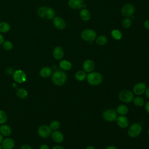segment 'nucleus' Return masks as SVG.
Returning <instances> with one entry per match:
<instances>
[{"instance_id": "nucleus-1", "label": "nucleus", "mask_w": 149, "mask_h": 149, "mask_svg": "<svg viewBox=\"0 0 149 149\" xmlns=\"http://www.w3.org/2000/svg\"><path fill=\"white\" fill-rule=\"evenodd\" d=\"M68 76L66 72L61 69H57L53 72L51 75L52 83L56 86L64 85L67 81Z\"/></svg>"}, {"instance_id": "nucleus-2", "label": "nucleus", "mask_w": 149, "mask_h": 149, "mask_svg": "<svg viewBox=\"0 0 149 149\" xmlns=\"http://www.w3.org/2000/svg\"><path fill=\"white\" fill-rule=\"evenodd\" d=\"M37 15L41 19L52 20L55 16V11L51 7L41 6L37 9Z\"/></svg>"}, {"instance_id": "nucleus-3", "label": "nucleus", "mask_w": 149, "mask_h": 149, "mask_svg": "<svg viewBox=\"0 0 149 149\" xmlns=\"http://www.w3.org/2000/svg\"><path fill=\"white\" fill-rule=\"evenodd\" d=\"M86 81L90 86H97L102 83L103 81V76L100 72L93 71L87 73Z\"/></svg>"}, {"instance_id": "nucleus-4", "label": "nucleus", "mask_w": 149, "mask_h": 149, "mask_svg": "<svg viewBox=\"0 0 149 149\" xmlns=\"http://www.w3.org/2000/svg\"><path fill=\"white\" fill-rule=\"evenodd\" d=\"M142 126L140 123L135 122L128 126L127 133L130 138L134 139L139 137L142 133Z\"/></svg>"}, {"instance_id": "nucleus-5", "label": "nucleus", "mask_w": 149, "mask_h": 149, "mask_svg": "<svg viewBox=\"0 0 149 149\" xmlns=\"http://www.w3.org/2000/svg\"><path fill=\"white\" fill-rule=\"evenodd\" d=\"M134 97V94H133V91L127 89L122 90L118 94L119 100L125 104L132 102Z\"/></svg>"}, {"instance_id": "nucleus-6", "label": "nucleus", "mask_w": 149, "mask_h": 149, "mask_svg": "<svg viewBox=\"0 0 149 149\" xmlns=\"http://www.w3.org/2000/svg\"><path fill=\"white\" fill-rule=\"evenodd\" d=\"M97 36L96 31L91 29H86L83 30L80 34L81 39L89 42L95 41Z\"/></svg>"}, {"instance_id": "nucleus-7", "label": "nucleus", "mask_w": 149, "mask_h": 149, "mask_svg": "<svg viewBox=\"0 0 149 149\" xmlns=\"http://www.w3.org/2000/svg\"><path fill=\"white\" fill-rule=\"evenodd\" d=\"M118 114L115 109L112 108H108L104 110L102 113L103 119L108 122H113L116 120Z\"/></svg>"}, {"instance_id": "nucleus-8", "label": "nucleus", "mask_w": 149, "mask_h": 149, "mask_svg": "<svg viewBox=\"0 0 149 149\" xmlns=\"http://www.w3.org/2000/svg\"><path fill=\"white\" fill-rule=\"evenodd\" d=\"M13 80L19 84H22L27 81V77L26 73L22 69L15 70L12 74Z\"/></svg>"}, {"instance_id": "nucleus-9", "label": "nucleus", "mask_w": 149, "mask_h": 149, "mask_svg": "<svg viewBox=\"0 0 149 149\" xmlns=\"http://www.w3.org/2000/svg\"><path fill=\"white\" fill-rule=\"evenodd\" d=\"M136 11V8L134 5L132 3H127L122 7L121 13L125 17H131L134 15Z\"/></svg>"}, {"instance_id": "nucleus-10", "label": "nucleus", "mask_w": 149, "mask_h": 149, "mask_svg": "<svg viewBox=\"0 0 149 149\" xmlns=\"http://www.w3.org/2000/svg\"><path fill=\"white\" fill-rule=\"evenodd\" d=\"M52 130L50 129L49 125H42L40 126L37 129V134L38 135L43 139L48 138L51 136Z\"/></svg>"}, {"instance_id": "nucleus-11", "label": "nucleus", "mask_w": 149, "mask_h": 149, "mask_svg": "<svg viewBox=\"0 0 149 149\" xmlns=\"http://www.w3.org/2000/svg\"><path fill=\"white\" fill-rule=\"evenodd\" d=\"M52 23L54 27L59 30H63L66 27V22L61 17L55 16L52 19Z\"/></svg>"}, {"instance_id": "nucleus-12", "label": "nucleus", "mask_w": 149, "mask_h": 149, "mask_svg": "<svg viewBox=\"0 0 149 149\" xmlns=\"http://www.w3.org/2000/svg\"><path fill=\"white\" fill-rule=\"evenodd\" d=\"M146 88L147 86L144 82H138L133 86L132 91L136 95H141L144 94Z\"/></svg>"}, {"instance_id": "nucleus-13", "label": "nucleus", "mask_w": 149, "mask_h": 149, "mask_svg": "<svg viewBox=\"0 0 149 149\" xmlns=\"http://www.w3.org/2000/svg\"><path fill=\"white\" fill-rule=\"evenodd\" d=\"M115 122L116 125L121 129H126L129 126V120L126 115H118Z\"/></svg>"}, {"instance_id": "nucleus-14", "label": "nucleus", "mask_w": 149, "mask_h": 149, "mask_svg": "<svg viewBox=\"0 0 149 149\" xmlns=\"http://www.w3.org/2000/svg\"><path fill=\"white\" fill-rule=\"evenodd\" d=\"M69 6L74 10L86 8V5L83 0H68Z\"/></svg>"}, {"instance_id": "nucleus-15", "label": "nucleus", "mask_w": 149, "mask_h": 149, "mask_svg": "<svg viewBox=\"0 0 149 149\" xmlns=\"http://www.w3.org/2000/svg\"><path fill=\"white\" fill-rule=\"evenodd\" d=\"M95 67V64L94 62L90 59H86L82 65L83 70L86 72L87 73H90L94 71Z\"/></svg>"}, {"instance_id": "nucleus-16", "label": "nucleus", "mask_w": 149, "mask_h": 149, "mask_svg": "<svg viewBox=\"0 0 149 149\" xmlns=\"http://www.w3.org/2000/svg\"><path fill=\"white\" fill-rule=\"evenodd\" d=\"M52 140L56 143H61L63 141L65 137L63 133L59 130H54L52 132L51 134Z\"/></svg>"}, {"instance_id": "nucleus-17", "label": "nucleus", "mask_w": 149, "mask_h": 149, "mask_svg": "<svg viewBox=\"0 0 149 149\" xmlns=\"http://www.w3.org/2000/svg\"><path fill=\"white\" fill-rule=\"evenodd\" d=\"M52 56L56 61H61L64 56V50L61 46H56L52 51Z\"/></svg>"}, {"instance_id": "nucleus-18", "label": "nucleus", "mask_w": 149, "mask_h": 149, "mask_svg": "<svg viewBox=\"0 0 149 149\" xmlns=\"http://www.w3.org/2000/svg\"><path fill=\"white\" fill-rule=\"evenodd\" d=\"M1 145L3 149H13L15 146V142L13 139L6 137L3 139Z\"/></svg>"}, {"instance_id": "nucleus-19", "label": "nucleus", "mask_w": 149, "mask_h": 149, "mask_svg": "<svg viewBox=\"0 0 149 149\" xmlns=\"http://www.w3.org/2000/svg\"><path fill=\"white\" fill-rule=\"evenodd\" d=\"M72 63L66 60V59H61V61H59V67L60 68V69L66 72V71H69L72 68Z\"/></svg>"}, {"instance_id": "nucleus-20", "label": "nucleus", "mask_w": 149, "mask_h": 149, "mask_svg": "<svg viewBox=\"0 0 149 149\" xmlns=\"http://www.w3.org/2000/svg\"><path fill=\"white\" fill-rule=\"evenodd\" d=\"M53 73L52 69L49 66H44L40 70V75L42 78H48L51 76Z\"/></svg>"}, {"instance_id": "nucleus-21", "label": "nucleus", "mask_w": 149, "mask_h": 149, "mask_svg": "<svg viewBox=\"0 0 149 149\" xmlns=\"http://www.w3.org/2000/svg\"><path fill=\"white\" fill-rule=\"evenodd\" d=\"M79 16L80 19L82 20L84 22H87L90 20L91 17V14L90 11L88 9L86 8H82L80 10Z\"/></svg>"}, {"instance_id": "nucleus-22", "label": "nucleus", "mask_w": 149, "mask_h": 149, "mask_svg": "<svg viewBox=\"0 0 149 149\" xmlns=\"http://www.w3.org/2000/svg\"><path fill=\"white\" fill-rule=\"evenodd\" d=\"M12 129L10 126L5 123L1 125L0 126V133L5 137H9L12 133Z\"/></svg>"}, {"instance_id": "nucleus-23", "label": "nucleus", "mask_w": 149, "mask_h": 149, "mask_svg": "<svg viewBox=\"0 0 149 149\" xmlns=\"http://www.w3.org/2000/svg\"><path fill=\"white\" fill-rule=\"evenodd\" d=\"M115 110L119 115H126L129 112L128 107L123 104L118 105Z\"/></svg>"}, {"instance_id": "nucleus-24", "label": "nucleus", "mask_w": 149, "mask_h": 149, "mask_svg": "<svg viewBox=\"0 0 149 149\" xmlns=\"http://www.w3.org/2000/svg\"><path fill=\"white\" fill-rule=\"evenodd\" d=\"M133 103L134 106L137 107H142L145 104V100L141 95H136L133 100Z\"/></svg>"}, {"instance_id": "nucleus-25", "label": "nucleus", "mask_w": 149, "mask_h": 149, "mask_svg": "<svg viewBox=\"0 0 149 149\" xmlns=\"http://www.w3.org/2000/svg\"><path fill=\"white\" fill-rule=\"evenodd\" d=\"M87 73L83 70H79L74 74V78L78 81H83L86 80Z\"/></svg>"}, {"instance_id": "nucleus-26", "label": "nucleus", "mask_w": 149, "mask_h": 149, "mask_svg": "<svg viewBox=\"0 0 149 149\" xmlns=\"http://www.w3.org/2000/svg\"><path fill=\"white\" fill-rule=\"evenodd\" d=\"M11 29L10 24L5 21L0 22V33L2 34H5L8 33Z\"/></svg>"}, {"instance_id": "nucleus-27", "label": "nucleus", "mask_w": 149, "mask_h": 149, "mask_svg": "<svg viewBox=\"0 0 149 149\" xmlns=\"http://www.w3.org/2000/svg\"><path fill=\"white\" fill-rule=\"evenodd\" d=\"M16 94L17 97L20 99H26L27 98L29 93L27 90H26L24 88L20 87L17 90L16 92Z\"/></svg>"}, {"instance_id": "nucleus-28", "label": "nucleus", "mask_w": 149, "mask_h": 149, "mask_svg": "<svg viewBox=\"0 0 149 149\" xmlns=\"http://www.w3.org/2000/svg\"><path fill=\"white\" fill-rule=\"evenodd\" d=\"M95 41L97 45L100 46H103L107 44V43L108 42V38L104 35H100L97 36Z\"/></svg>"}, {"instance_id": "nucleus-29", "label": "nucleus", "mask_w": 149, "mask_h": 149, "mask_svg": "<svg viewBox=\"0 0 149 149\" xmlns=\"http://www.w3.org/2000/svg\"><path fill=\"white\" fill-rule=\"evenodd\" d=\"M111 35L112 37L115 40H120L122 38V33L121 32L120 30L118 29H113L111 31Z\"/></svg>"}, {"instance_id": "nucleus-30", "label": "nucleus", "mask_w": 149, "mask_h": 149, "mask_svg": "<svg viewBox=\"0 0 149 149\" xmlns=\"http://www.w3.org/2000/svg\"><path fill=\"white\" fill-rule=\"evenodd\" d=\"M3 49L7 51H11L13 48V44L10 40H5L2 44Z\"/></svg>"}, {"instance_id": "nucleus-31", "label": "nucleus", "mask_w": 149, "mask_h": 149, "mask_svg": "<svg viewBox=\"0 0 149 149\" xmlns=\"http://www.w3.org/2000/svg\"><path fill=\"white\" fill-rule=\"evenodd\" d=\"M49 126L50 129L52 130V131L57 130H59V129L60 128L61 123L59 122V121L57 120H54L50 122Z\"/></svg>"}, {"instance_id": "nucleus-32", "label": "nucleus", "mask_w": 149, "mask_h": 149, "mask_svg": "<svg viewBox=\"0 0 149 149\" xmlns=\"http://www.w3.org/2000/svg\"><path fill=\"white\" fill-rule=\"evenodd\" d=\"M122 25L125 29H129L132 25V20L130 17H125L122 22Z\"/></svg>"}, {"instance_id": "nucleus-33", "label": "nucleus", "mask_w": 149, "mask_h": 149, "mask_svg": "<svg viewBox=\"0 0 149 149\" xmlns=\"http://www.w3.org/2000/svg\"><path fill=\"white\" fill-rule=\"evenodd\" d=\"M8 120V115L2 109H0V125L5 123Z\"/></svg>"}, {"instance_id": "nucleus-34", "label": "nucleus", "mask_w": 149, "mask_h": 149, "mask_svg": "<svg viewBox=\"0 0 149 149\" xmlns=\"http://www.w3.org/2000/svg\"><path fill=\"white\" fill-rule=\"evenodd\" d=\"M19 149H33L32 147L27 144H24L23 145H22L20 147Z\"/></svg>"}, {"instance_id": "nucleus-35", "label": "nucleus", "mask_w": 149, "mask_h": 149, "mask_svg": "<svg viewBox=\"0 0 149 149\" xmlns=\"http://www.w3.org/2000/svg\"><path fill=\"white\" fill-rule=\"evenodd\" d=\"M15 70L13 69V68L12 67H8L7 69H6V73L8 74H13V72H14Z\"/></svg>"}, {"instance_id": "nucleus-36", "label": "nucleus", "mask_w": 149, "mask_h": 149, "mask_svg": "<svg viewBox=\"0 0 149 149\" xmlns=\"http://www.w3.org/2000/svg\"><path fill=\"white\" fill-rule=\"evenodd\" d=\"M144 109L146 112L149 114V100H148L147 102H145L144 104Z\"/></svg>"}, {"instance_id": "nucleus-37", "label": "nucleus", "mask_w": 149, "mask_h": 149, "mask_svg": "<svg viewBox=\"0 0 149 149\" xmlns=\"http://www.w3.org/2000/svg\"><path fill=\"white\" fill-rule=\"evenodd\" d=\"M143 26L146 29L149 30V19H147L144 21L143 23Z\"/></svg>"}, {"instance_id": "nucleus-38", "label": "nucleus", "mask_w": 149, "mask_h": 149, "mask_svg": "<svg viewBox=\"0 0 149 149\" xmlns=\"http://www.w3.org/2000/svg\"><path fill=\"white\" fill-rule=\"evenodd\" d=\"M39 149H50L49 146L46 144H41L40 147H39Z\"/></svg>"}, {"instance_id": "nucleus-39", "label": "nucleus", "mask_w": 149, "mask_h": 149, "mask_svg": "<svg viewBox=\"0 0 149 149\" xmlns=\"http://www.w3.org/2000/svg\"><path fill=\"white\" fill-rule=\"evenodd\" d=\"M5 40V37H4L3 35V34L0 33V45H2V43L3 42V41Z\"/></svg>"}, {"instance_id": "nucleus-40", "label": "nucleus", "mask_w": 149, "mask_h": 149, "mask_svg": "<svg viewBox=\"0 0 149 149\" xmlns=\"http://www.w3.org/2000/svg\"><path fill=\"white\" fill-rule=\"evenodd\" d=\"M144 94H145L146 97L148 99H149V86L147 87L145 93H144Z\"/></svg>"}, {"instance_id": "nucleus-41", "label": "nucleus", "mask_w": 149, "mask_h": 149, "mask_svg": "<svg viewBox=\"0 0 149 149\" xmlns=\"http://www.w3.org/2000/svg\"><path fill=\"white\" fill-rule=\"evenodd\" d=\"M51 149H65V148L59 145H56L52 147Z\"/></svg>"}, {"instance_id": "nucleus-42", "label": "nucleus", "mask_w": 149, "mask_h": 149, "mask_svg": "<svg viewBox=\"0 0 149 149\" xmlns=\"http://www.w3.org/2000/svg\"><path fill=\"white\" fill-rule=\"evenodd\" d=\"M105 149H118V148L114 145H109V146H108Z\"/></svg>"}, {"instance_id": "nucleus-43", "label": "nucleus", "mask_w": 149, "mask_h": 149, "mask_svg": "<svg viewBox=\"0 0 149 149\" xmlns=\"http://www.w3.org/2000/svg\"><path fill=\"white\" fill-rule=\"evenodd\" d=\"M86 149H95V148L92 145H89L86 148Z\"/></svg>"}, {"instance_id": "nucleus-44", "label": "nucleus", "mask_w": 149, "mask_h": 149, "mask_svg": "<svg viewBox=\"0 0 149 149\" xmlns=\"http://www.w3.org/2000/svg\"><path fill=\"white\" fill-rule=\"evenodd\" d=\"M3 136L0 133V144H1V143H2V141H3Z\"/></svg>"}, {"instance_id": "nucleus-45", "label": "nucleus", "mask_w": 149, "mask_h": 149, "mask_svg": "<svg viewBox=\"0 0 149 149\" xmlns=\"http://www.w3.org/2000/svg\"><path fill=\"white\" fill-rule=\"evenodd\" d=\"M147 134H148V136L149 137V129H148V131H147Z\"/></svg>"}, {"instance_id": "nucleus-46", "label": "nucleus", "mask_w": 149, "mask_h": 149, "mask_svg": "<svg viewBox=\"0 0 149 149\" xmlns=\"http://www.w3.org/2000/svg\"><path fill=\"white\" fill-rule=\"evenodd\" d=\"M0 149H3V148H2V146H1V144H0Z\"/></svg>"}]
</instances>
